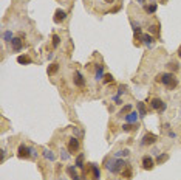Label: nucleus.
Instances as JSON below:
<instances>
[{
    "label": "nucleus",
    "instance_id": "7c9ffc66",
    "mask_svg": "<svg viewBox=\"0 0 181 180\" xmlns=\"http://www.w3.org/2000/svg\"><path fill=\"white\" fill-rule=\"evenodd\" d=\"M0 152H2V155H0V160H2V162H3V158H5V151L2 149V151H0Z\"/></svg>",
    "mask_w": 181,
    "mask_h": 180
},
{
    "label": "nucleus",
    "instance_id": "20e7f679",
    "mask_svg": "<svg viewBox=\"0 0 181 180\" xmlns=\"http://www.w3.org/2000/svg\"><path fill=\"white\" fill-rule=\"evenodd\" d=\"M79 140L76 137H73V138H70V141H68V152H71V154H75V152H77L79 151Z\"/></svg>",
    "mask_w": 181,
    "mask_h": 180
},
{
    "label": "nucleus",
    "instance_id": "f8f14e48",
    "mask_svg": "<svg viewBox=\"0 0 181 180\" xmlns=\"http://www.w3.org/2000/svg\"><path fill=\"white\" fill-rule=\"evenodd\" d=\"M57 70H59V65H57V64H51V65L48 67V70H46V72H48V76H51V75H54Z\"/></svg>",
    "mask_w": 181,
    "mask_h": 180
},
{
    "label": "nucleus",
    "instance_id": "5701e85b",
    "mask_svg": "<svg viewBox=\"0 0 181 180\" xmlns=\"http://www.w3.org/2000/svg\"><path fill=\"white\" fill-rule=\"evenodd\" d=\"M91 169H93V174H95V179H99V169L96 165H91Z\"/></svg>",
    "mask_w": 181,
    "mask_h": 180
},
{
    "label": "nucleus",
    "instance_id": "6e6552de",
    "mask_svg": "<svg viewBox=\"0 0 181 180\" xmlns=\"http://www.w3.org/2000/svg\"><path fill=\"white\" fill-rule=\"evenodd\" d=\"M65 11L64 10H56V12H54V22L56 23H60V22H64L65 20Z\"/></svg>",
    "mask_w": 181,
    "mask_h": 180
},
{
    "label": "nucleus",
    "instance_id": "c85d7f7f",
    "mask_svg": "<svg viewBox=\"0 0 181 180\" xmlns=\"http://www.w3.org/2000/svg\"><path fill=\"white\" fill-rule=\"evenodd\" d=\"M169 68H172V70H178V64H173V62H170Z\"/></svg>",
    "mask_w": 181,
    "mask_h": 180
},
{
    "label": "nucleus",
    "instance_id": "cd10ccee",
    "mask_svg": "<svg viewBox=\"0 0 181 180\" xmlns=\"http://www.w3.org/2000/svg\"><path fill=\"white\" fill-rule=\"evenodd\" d=\"M149 31H150V33H153V34H156V33H158V26H152V25H150Z\"/></svg>",
    "mask_w": 181,
    "mask_h": 180
},
{
    "label": "nucleus",
    "instance_id": "7ed1b4c3",
    "mask_svg": "<svg viewBox=\"0 0 181 180\" xmlns=\"http://www.w3.org/2000/svg\"><path fill=\"white\" fill-rule=\"evenodd\" d=\"M150 107L155 109V110H158V112H163V110L166 109V104H164V102L161 101L159 98H152V101H150Z\"/></svg>",
    "mask_w": 181,
    "mask_h": 180
},
{
    "label": "nucleus",
    "instance_id": "bb28decb",
    "mask_svg": "<svg viewBox=\"0 0 181 180\" xmlns=\"http://www.w3.org/2000/svg\"><path fill=\"white\" fill-rule=\"evenodd\" d=\"M122 176H124V177H127V179H130V176H132V171H130V169H125V171L122 172Z\"/></svg>",
    "mask_w": 181,
    "mask_h": 180
},
{
    "label": "nucleus",
    "instance_id": "a878e982",
    "mask_svg": "<svg viewBox=\"0 0 181 180\" xmlns=\"http://www.w3.org/2000/svg\"><path fill=\"white\" fill-rule=\"evenodd\" d=\"M122 129H124V130H125V132H127V130H132V129H135V127H133V126H132V124H127V123H125V124H124V126H122Z\"/></svg>",
    "mask_w": 181,
    "mask_h": 180
},
{
    "label": "nucleus",
    "instance_id": "2eb2a0df",
    "mask_svg": "<svg viewBox=\"0 0 181 180\" xmlns=\"http://www.w3.org/2000/svg\"><path fill=\"white\" fill-rule=\"evenodd\" d=\"M156 8H158L156 3H153V2H152L150 5H147V6H146V11H147V12H150V14H152V12H155V11H156Z\"/></svg>",
    "mask_w": 181,
    "mask_h": 180
},
{
    "label": "nucleus",
    "instance_id": "423d86ee",
    "mask_svg": "<svg viewBox=\"0 0 181 180\" xmlns=\"http://www.w3.org/2000/svg\"><path fill=\"white\" fill-rule=\"evenodd\" d=\"M153 166H155V162H153V158L149 157V155H146V157L143 158V168L147 169V171H150Z\"/></svg>",
    "mask_w": 181,
    "mask_h": 180
},
{
    "label": "nucleus",
    "instance_id": "9b49d317",
    "mask_svg": "<svg viewBox=\"0 0 181 180\" xmlns=\"http://www.w3.org/2000/svg\"><path fill=\"white\" fill-rule=\"evenodd\" d=\"M136 120H138V113H135V112L125 115V121H127V123H135Z\"/></svg>",
    "mask_w": 181,
    "mask_h": 180
},
{
    "label": "nucleus",
    "instance_id": "dca6fc26",
    "mask_svg": "<svg viewBox=\"0 0 181 180\" xmlns=\"http://www.w3.org/2000/svg\"><path fill=\"white\" fill-rule=\"evenodd\" d=\"M138 112H139V116H144L146 115V106H144V102H138Z\"/></svg>",
    "mask_w": 181,
    "mask_h": 180
},
{
    "label": "nucleus",
    "instance_id": "f03ea898",
    "mask_svg": "<svg viewBox=\"0 0 181 180\" xmlns=\"http://www.w3.org/2000/svg\"><path fill=\"white\" fill-rule=\"evenodd\" d=\"M17 155L20 158H28V157H33V149L25 146V144H20L19 146V151H17Z\"/></svg>",
    "mask_w": 181,
    "mask_h": 180
},
{
    "label": "nucleus",
    "instance_id": "c756f323",
    "mask_svg": "<svg viewBox=\"0 0 181 180\" xmlns=\"http://www.w3.org/2000/svg\"><path fill=\"white\" fill-rule=\"evenodd\" d=\"M62 158H65V160H67V158H68V154H67V152H65V149H62Z\"/></svg>",
    "mask_w": 181,
    "mask_h": 180
},
{
    "label": "nucleus",
    "instance_id": "4468645a",
    "mask_svg": "<svg viewBox=\"0 0 181 180\" xmlns=\"http://www.w3.org/2000/svg\"><path fill=\"white\" fill-rule=\"evenodd\" d=\"M129 149H122V151H119V152H116L115 154V158H119V157H129Z\"/></svg>",
    "mask_w": 181,
    "mask_h": 180
},
{
    "label": "nucleus",
    "instance_id": "f3484780",
    "mask_svg": "<svg viewBox=\"0 0 181 180\" xmlns=\"http://www.w3.org/2000/svg\"><path fill=\"white\" fill-rule=\"evenodd\" d=\"M130 110H132V106H130V104H127V106H124V107H122V110H121V112H119V116H122L124 113H127V112H130Z\"/></svg>",
    "mask_w": 181,
    "mask_h": 180
},
{
    "label": "nucleus",
    "instance_id": "f704fd0d",
    "mask_svg": "<svg viewBox=\"0 0 181 180\" xmlns=\"http://www.w3.org/2000/svg\"><path fill=\"white\" fill-rule=\"evenodd\" d=\"M139 2H144V0H139Z\"/></svg>",
    "mask_w": 181,
    "mask_h": 180
},
{
    "label": "nucleus",
    "instance_id": "9d476101",
    "mask_svg": "<svg viewBox=\"0 0 181 180\" xmlns=\"http://www.w3.org/2000/svg\"><path fill=\"white\" fill-rule=\"evenodd\" d=\"M11 44H12V48H14L16 51H19L20 48H22V40H20L19 37H14V39L11 40Z\"/></svg>",
    "mask_w": 181,
    "mask_h": 180
},
{
    "label": "nucleus",
    "instance_id": "aec40b11",
    "mask_svg": "<svg viewBox=\"0 0 181 180\" xmlns=\"http://www.w3.org/2000/svg\"><path fill=\"white\" fill-rule=\"evenodd\" d=\"M167 158H169V155H167V154H161V155L156 158V162H158V163H163V162L167 160Z\"/></svg>",
    "mask_w": 181,
    "mask_h": 180
},
{
    "label": "nucleus",
    "instance_id": "72a5a7b5",
    "mask_svg": "<svg viewBox=\"0 0 181 180\" xmlns=\"http://www.w3.org/2000/svg\"><path fill=\"white\" fill-rule=\"evenodd\" d=\"M161 2H163V3H166V2H167V0H161Z\"/></svg>",
    "mask_w": 181,
    "mask_h": 180
},
{
    "label": "nucleus",
    "instance_id": "393cba45",
    "mask_svg": "<svg viewBox=\"0 0 181 180\" xmlns=\"http://www.w3.org/2000/svg\"><path fill=\"white\" fill-rule=\"evenodd\" d=\"M113 81V76L111 75H105L104 76V82H111Z\"/></svg>",
    "mask_w": 181,
    "mask_h": 180
},
{
    "label": "nucleus",
    "instance_id": "412c9836",
    "mask_svg": "<svg viewBox=\"0 0 181 180\" xmlns=\"http://www.w3.org/2000/svg\"><path fill=\"white\" fill-rule=\"evenodd\" d=\"M143 39H144V42L147 44V45H150V42H152V36H150V34H144V36H143Z\"/></svg>",
    "mask_w": 181,
    "mask_h": 180
},
{
    "label": "nucleus",
    "instance_id": "ddd939ff",
    "mask_svg": "<svg viewBox=\"0 0 181 180\" xmlns=\"http://www.w3.org/2000/svg\"><path fill=\"white\" fill-rule=\"evenodd\" d=\"M104 76V70H102V65H96V79H102Z\"/></svg>",
    "mask_w": 181,
    "mask_h": 180
},
{
    "label": "nucleus",
    "instance_id": "6ab92c4d",
    "mask_svg": "<svg viewBox=\"0 0 181 180\" xmlns=\"http://www.w3.org/2000/svg\"><path fill=\"white\" fill-rule=\"evenodd\" d=\"M59 42H60V39H59V36H57V34H53V47H57L59 45Z\"/></svg>",
    "mask_w": 181,
    "mask_h": 180
},
{
    "label": "nucleus",
    "instance_id": "a211bd4d",
    "mask_svg": "<svg viewBox=\"0 0 181 180\" xmlns=\"http://www.w3.org/2000/svg\"><path fill=\"white\" fill-rule=\"evenodd\" d=\"M3 39L6 40V42H11V40L14 39V37H12V34H11V31H6V33L3 34Z\"/></svg>",
    "mask_w": 181,
    "mask_h": 180
},
{
    "label": "nucleus",
    "instance_id": "f257e3e1",
    "mask_svg": "<svg viewBox=\"0 0 181 180\" xmlns=\"http://www.w3.org/2000/svg\"><path fill=\"white\" fill-rule=\"evenodd\" d=\"M161 81H163V84L169 89V90H173L177 86H178V81L177 78L173 76L172 73H164V75H161Z\"/></svg>",
    "mask_w": 181,
    "mask_h": 180
},
{
    "label": "nucleus",
    "instance_id": "1a4fd4ad",
    "mask_svg": "<svg viewBox=\"0 0 181 180\" xmlns=\"http://www.w3.org/2000/svg\"><path fill=\"white\" fill-rule=\"evenodd\" d=\"M17 62L19 64H31V58L30 56H26V54H20V56L17 58Z\"/></svg>",
    "mask_w": 181,
    "mask_h": 180
},
{
    "label": "nucleus",
    "instance_id": "b1692460",
    "mask_svg": "<svg viewBox=\"0 0 181 180\" xmlns=\"http://www.w3.org/2000/svg\"><path fill=\"white\" fill-rule=\"evenodd\" d=\"M43 155L48 158V160H54V154H50V151H43Z\"/></svg>",
    "mask_w": 181,
    "mask_h": 180
},
{
    "label": "nucleus",
    "instance_id": "0eeeda50",
    "mask_svg": "<svg viewBox=\"0 0 181 180\" xmlns=\"http://www.w3.org/2000/svg\"><path fill=\"white\" fill-rule=\"evenodd\" d=\"M73 81H75V84L77 87H84L85 86V79H84V76L80 75L79 72H76L75 75H73Z\"/></svg>",
    "mask_w": 181,
    "mask_h": 180
},
{
    "label": "nucleus",
    "instance_id": "473e14b6",
    "mask_svg": "<svg viewBox=\"0 0 181 180\" xmlns=\"http://www.w3.org/2000/svg\"><path fill=\"white\" fill-rule=\"evenodd\" d=\"M178 56H180V59H181V47L178 48Z\"/></svg>",
    "mask_w": 181,
    "mask_h": 180
},
{
    "label": "nucleus",
    "instance_id": "2f4dec72",
    "mask_svg": "<svg viewBox=\"0 0 181 180\" xmlns=\"http://www.w3.org/2000/svg\"><path fill=\"white\" fill-rule=\"evenodd\" d=\"M73 180H80V177L76 174V176H73Z\"/></svg>",
    "mask_w": 181,
    "mask_h": 180
},
{
    "label": "nucleus",
    "instance_id": "4be33fe9",
    "mask_svg": "<svg viewBox=\"0 0 181 180\" xmlns=\"http://www.w3.org/2000/svg\"><path fill=\"white\" fill-rule=\"evenodd\" d=\"M82 160H84V155L80 154V155L77 157V160H76V166H77V168H82V166H84V165H82Z\"/></svg>",
    "mask_w": 181,
    "mask_h": 180
},
{
    "label": "nucleus",
    "instance_id": "39448f33",
    "mask_svg": "<svg viewBox=\"0 0 181 180\" xmlns=\"http://www.w3.org/2000/svg\"><path fill=\"white\" fill-rule=\"evenodd\" d=\"M156 141V135H153V134H146L143 137V141H141V144L143 146H149V144H153Z\"/></svg>",
    "mask_w": 181,
    "mask_h": 180
}]
</instances>
